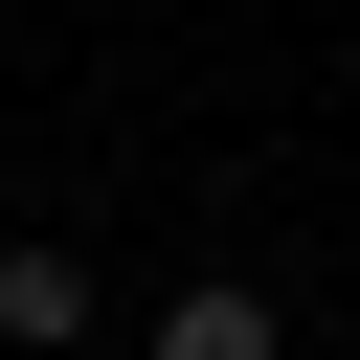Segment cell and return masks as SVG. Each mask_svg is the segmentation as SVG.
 Returning <instances> with one entry per match:
<instances>
[{
  "label": "cell",
  "mask_w": 360,
  "mask_h": 360,
  "mask_svg": "<svg viewBox=\"0 0 360 360\" xmlns=\"http://www.w3.org/2000/svg\"><path fill=\"white\" fill-rule=\"evenodd\" d=\"M0 338H22V360H68V338H90V248H45V225H22V248H0Z\"/></svg>",
  "instance_id": "1"
},
{
  "label": "cell",
  "mask_w": 360,
  "mask_h": 360,
  "mask_svg": "<svg viewBox=\"0 0 360 360\" xmlns=\"http://www.w3.org/2000/svg\"><path fill=\"white\" fill-rule=\"evenodd\" d=\"M158 360H292V315L248 270H202V292H158Z\"/></svg>",
  "instance_id": "2"
}]
</instances>
